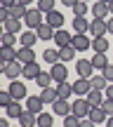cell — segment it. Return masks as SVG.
Wrapping results in <instances>:
<instances>
[{
  "instance_id": "obj_1",
  "label": "cell",
  "mask_w": 113,
  "mask_h": 127,
  "mask_svg": "<svg viewBox=\"0 0 113 127\" xmlns=\"http://www.w3.org/2000/svg\"><path fill=\"white\" fill-rule=\"evenodd\" d=\"M0 71H2L5 78H9V80H17L19 75H24V64L21 61H2L0 64Z\"/></svg>"
},
{
  "instance_id": "obj_2",
  "label": "cell",
  "mask_w": 113,
  "mask_h": 127,
  "mask_svg": "<svg viewBox=\"0 0 113 127\" xmlns=\"http://www.w3.org/2000/svg\"><path fill=\"white\" fill-rule=\"evenodd\" d=\"M24 24L28 26V31H36L38 26L45 24V21H42V12H40L38 7H28V14L24 17Z\"/></svg>"
},
{
  "instance_id": "obj_3",
  "label": "cell",
  "mask_w": 113,
  "mask_h": 127,
  "mask_svg": "<svg viewBox=\"0 0 113 127\" xmlns=\"http://www.w3.org/2000/svg\"><path fill=\"white\" fill-rule=\"evenodd\" d=\"M109 33V21L106 19H92L90 21V35L92 38H104Z\"/></svg>"
},
{
  "instance_id": "obj_4",
  "label": "cell",
  "mask_w": 113,
  "mask_h": 127,
  "mask_svg": "<svg viewBox=\"0 0 113 127\" xmlns=\"http://www.w3.org/2000/svg\"><path fill=\"white\" fill-rule=\"evenodd\" d=\"M50 73H52V80H54L57 85H59V82H66V78H68V68H66V64H64V61L52 64Z\"/></svg>"
},
{
  "instance_id": "obj_5",
  "label": "cell",
  "mask_w": 113,
  "mask_h": 127,
  "mask_svg": "<svg viewBox=\"0 0 113 127\" xmlns=\"http://www.w3.org/2000/svg\"><path fill=\"white\" fill-rule=\"evenodd\" d=\"M90 111H92V104L85 99V96L73 101V113H75L78 118H87V115H90Z\"/></svg>"
},
{
  "instance_id": "obj_6",
  "label": "cell",
  "mask_w": 113,
  "mask_h": 127,
  "mask_svg": "<svg viewBox=\"0 0 113 127\" xmlns=\"http://www.w3.org/2000/svg\"><path fill=\"white\" fill-rule=\"evenodd\" d=\"M75 71H78V78H90L94 73V66H92L90 59H78L75 61Z\"/></svg>"
},
{
  "instance_id": "obj_7",
  "label": "cell",
  "mask_w": 113,
  "mask_h": 127,
  "mask_svg": "<svg viewBox=\"0 0 113 127\" xmlns=\"http://www.w3.org/2000/svg\"><path fill=\"white\" fill-rule=\"evenodd\" d=\"M71 45L75 47L78 52H85V50H90V47H92V40L85 35V33H75V35H73V40H71Z\"/></svg>"
},
{
  "instance_id": "obj_8",
  "label": "cell",
  "mask_w": 113,
  "mask_h": 127,
  "mask_svg": "<svg viewBox=\"0 0 113 127\" xmlns=\"http://www.w3.org/2000/svg\"><path fill=\"white\" fill-rule=\"evenodd\" d=\"M90 90H92L90 78H78V80L73 82V92H75V96H87Z\"/></svg>"
},
{
  "instance_id": "obj_9",
  "label": "cell",
  "mask_w": 113,
  "mask_h": 127,
  "mask_svg": "<svg viewBox=\"0 0 113 127\" xmlns=\"http://www.w3.org/2000/svg\"><path fill=\"white\" fill-rule=\"evenodd\" d=\"M52 108H54V113L61 115V118H66V115L73 113V104H68L66 99H57L54 104H52Z\"/></svg>"
},
{
  "instance_id": "obj_10",
  "label": "cell",
  "mask_w": 113,
  "mask_h": 127,
  "mask_svg": "<svg viewBox=\"0 0 113 127\" xmlns=\"http://www.w3.org/2000/svg\"><path fill=\"white\" fill-rule=\"evenodd\" d=\"M9 94L14 96V101L26 99V85H24V82H19V80H12V82H9Z\"/></svg>"
},
{
  "instance_id": "obj_11",
  "label": "cell",
  "mask_w": 113,
  "mask_h": 127,
  "mask_svg": "<svg viewBox=\"0 0 113 127\" xmlns=\"http://www.w3.org/2000/svg\"><path fill=\"white\" fill-rule=\"evenodd\" d=\"M42 104H45L42 96H38V94H36V96H28V99H26V111L40 115V113H42Z\"/></svg>"
},
{
  "instance_id": "obj_12",
  "label": "cell",
  "mask_w": 113,
  "mask_h": 127,
  "mask_svg": "<svg viewBox=\"0 0 113 127\" xmlns=\"http://www.w3.org/2000/svg\"><path fill=\"white\" fill-rule=\"evenodd\" d=\"M17 61H21V64H33V61H36V52H33V47H19Z\"/></svg>"
},
{
  "instance_id": "obj_13",
  "label": "cell",
  "mask_w": 113,
  "mask_h": 127,
  "mask_svg": "<svg viewBox=\"0 0 113 127\" xmlns=\"http://www.w3.org/2000/svg\"><path fill=\"white\" fill-rule=\"evenodd\" d=\"M71 40H73V35H71L68 31L57 28V33H54V42H57V47H66V45H71Z\"/></svg>"
},
{
  "instance_id": "obj_14",
  "label": "cell",
  "mask_w": 113,
  "mask_h": 127,
  "mask_svg": "<svg viewBox=\"0 0 113 127\" xmlns=\"http://www.w3.org/2000/svg\"><path fill=\"white\" fill-rule=\"evenodd\" d=\"M45 24H50L52 28H59V26H64V14L61 12H57V9H52V12H47L45 14Z\"/></svg>"
},
{
  "instance_id": "obj_15",
  "label": "cell",
  "mask_w": 113,
  "mask_h": 127,
  "mask_svg": "<svg viewBox=\"0 0 113 127\" xmlns=\"http://www.w3.org/2000/svg\"><path fill=\"white\" fill-rule=\"evenodd\" d=\"M36 33H38V40H54V28L50 26V24H42V26H38L36 28Z\"/></svg>"
},
{
  "instance_id": "obj_16",
  "label": "cell",
  "mask_w": 113,
  "mask_h": 127,
  "mask_svg": "<svg viewBox=\"0 0 113 127\" xmlns=\"http://www.w3.org/2000/svg\"><path fill=\"white\" fill-rule=\"evenodd\" d=\"M19 42H21V47H33L38 42V33L36 31H24L19 35Z\"/></svg>"
},
{
  "instance_id": "obj_17",
  "label": "cell",
  "mask_w": 113,
  "mask_h": 127,
  "mask_svg": "<svg viewBox=\"0 0 113 127\" xmlns=\"http://www.w3.org/2000/svg\"><path fill=\"white\" fill-rule=\"evenodd\" d=\"M40 73L42 71H40V66H38L36 61H33V64H24V78H26V80H36Z\"/></svg>"
},
{
  "instance_id": "obj_18",
  "label": "cell",
  "mask_w": 113,
  "mask_h": 127,
  "mask_svg": "<svg viewBox=\"0 0 113 127\" xmlns=\"http://www.w3.org/2000/svg\"><path fill=\"white\" fill-rule=\"evenodd\" d=\"M109 40H106V35L104 38H94V40H92V50H94V54H106V52H109Z\"/></svg>"
},
{
  "instance_id": "obj_19",
  "label": "cell",
  "mask_w": 113,
  "mask_h": 127,
  "mask_svg": "<svg viewBox=\"0 0 113 127\" xmlns=\"http://www.w3.org/2000/svg\"><path fill=\"white\" fill-rule=\"evenodd\" d=\"M73 59H75V47H73V45L59 47V61L68 64V61H73Z\"/></svg>"
},
{
  "instance_id": "obj_20",
  "label": "cell",
  "mask_w": 113,
  "mask_h": 127,
  "mask_svg": "<svg viewBox=\"0 0 113 127\" xmlns=\"http://www.w3.org/2000/svg\"><path fill=\"white\" fill-rule=\"evenodd\" d=\"M92 14H94V19H106V14H111V9H109L106 2H99V0H97V2L92 5Z\"/></svg>"
},
{
  "instance_id": "obj_21",
  "label": "cell",
  "mask_w": 113,
  "mask_h": 127,
  "mask_svg": "<svg viewBox=\"0 0 113 127\" xmlns=\"http://www.w3.org/2000/svg\"><path fill=\"white\" fill-rule=\"evenodd\" d=\"M17 54H19V50H14L12 45H2L0 47V57H2V61H17Z\"/></svg>"
},
{
  "instance_id": "obj_22",
  "label": "cell",
  "mask_w": 113,
  "mask_h": 127,
  "mask_svg": "<svg viewBox=\"0 0 113 127\" xmlns=\"http://www.w3.org/2000/svg\"><path fill=\"white\" fill-rule=\"evenodd\" d=\"M19 125H21V127H36L38 125V115L31 113V111H24L21 118H19Z\"/></svg>"
},
{
  "instance_id": "obj_23",
  "label": "cell",
  "mask_w": 113,
  "mask_h": 127,
  "mask_svg": "<svg viewBox=\"0 0 113 127\" xmlns=\"http://www.w3.org/2000/svg\"><path fill=\"white\" fill-rule=\"evenodd\" d=\"M57 94H59V99H71V94H75V92H73V85L71 82H59L57 85Z\"/></svg>"
},
{
  "instance_id": "obj_24",
  "label": "cell",
  "mask_w": 113,
  "mask_h": 127,
  "mask_svg": "<svg viewBox=\"0 0 113 127\" xmlns=\"http://www.w3.org/2000/svg\"><path fill=\"white\" fill-rule=\"evenodd\" d=\"M26 14H28V7L21 5V2H14L12 7H9V17H14V19H24Z\"/></svg>"
},
{
  "instance_id": "obj_25",
  "label": "cell",
  "mask_w": 113,
  "mask_h": 127,
  "mask_svg": "<svg viewBox=\"0 0 113 127\" xmlns=\"http://www.w3.org/2000/svg\"><path fill=\"white\" fill-rule=\"evenodd\" d=\"M73 28L75 33H90V21L85 17H73Z\"/></svg>"
},
{
  "instance_id": "obj_26",
  "label": "cell",
  "mask_w": 113,
  "mask_h": 127,
  "mask_svg": "<svg viewBox=\"0 0 113 127\" xmlns=\"http://www.w3.org/2000/svg\"><path fill=\"white\" fill-rule=\"evenodd\" d=\"M5 111H7V118H12V120H19V118H21V113H24V108H21L19 101H12Z\"/></svg>"
},
{
  "instance_id": "obj_27",
  "label": "cell",
  "mask_w": 113,
  "mask_h": 127,
  "mask_svg": "<svg viewBox=\"0 0 113 127\" xmlns=\"http://www.w3.org/2000/svg\"><path fill=\"white\" fill-rule=\"evenodd\" d=\"M87 118H90V120H94V123L99 125V123H104L109 115L104 113V108H101V106H92V111H90V115H87Z\"/></svg>"
},
{
  "instance_id": "obj_28",
  "label": "cell",
  "mask_w": 113,
  "mask_h": 127,
  "mask_svg": "<svg viewBox=\"0 0 113 127\" xmlns=\"http://www.w3.org/2000/svg\"><path fill=\"white\" fill-rule=\"evenodd\" d=\"M85 99L90 101L92 106H101V104H104V92H99V90H90Z\"/></svg>"
},
{
  "instance_id": "obj_29",
  "label": "cell",
  "mask_w": 113,
  "mask_h": 127,
  "mask_svg": "<svg viewBox=\"0 0 113 127\" xmlns=\"http://www.w3.org/2000/svg\"><path fill=\"white\" fill-rule=\"evenodd\" d=\"M40 96H42V101H45V104H54V101L59 99L57 87H45V90L40 92Z\"/></svg>"
},
{
  "instance_id": "obj_30",
  "label": "cell",
  "mask_w": 113,
  "mask_h": 127,
  "mask_svg": "<svg viewBox=\"0 0 113 127\" xmlns=\"http://www.w3.org/2000/svg\"><path fill=\"white\" fill-rule=\"evenodd\" d=\"M5 26V33H14V35H17L19 33V26H21V19H14V17H9L7 21L2 24Z\"/></svg>"
},
{
  "instance_id": "obj_31",
  "label": "cell",
  "mask_w": 113,
  "mask_h": 127,
  "mask_svg": "<svg viewBox=\"0 0 113 127\" xmlns=\"http://www.w3.org/2000/svg\"><path fill=\"white\" fill-rule=\"evenodd\" d=\"M90 82H92V90H99V92H104L106 87L111 85V82L106 80L104 75H94V78H90Z\"/></svg>"
},
{
  "instance_id": "obj_32",
  "label": "cell",
  "mask_w": 113,
  "mask_h": 127,
  "mask_svg": "<svg viewBox=\"0 0 113 127\" xmlns=\"http://www.w3.org/2000/svg\"><path fill=\"white\" fill-rule=\"evenodd\" d=\"M42 59H45L47 64H57L59 61V47H57V50H54V47L45 50V52H42Z\"/></svg>"
},
{
  "instance_id": "obj_33",
  "label": "cell",
  "mask_w": 113,
  "mask_h": 127,
  "mask_svg": "<svg viewBox=\"0 0 113 127\" xmlns=\"http://www.w3.org/2000/svg\"><path fill=\"white\" fill-rule=\"evenodd\" d=\"M36 82H38L40 90H45V87H50V82H54V80H52V73H45V71H42L40 75L36 78Z\"/></svg>"
},
{
  "instance_id": "obj_34",
  "label": "cell",
  "mask_w": 113,
  "mask_h": 127,
  "mask_svg": "<svg viewBox=\"0 0 113 127\" xmlns=\"http://www.w3.org/2000/svg\"><path fill=\"white\" fill-rule=\"evenodd\" d=\"M92 66L99 68V71H104V68L109 66V59H106V54H94V59H92Z\"/></svg>"
},
{
  "instance_id": "obj_35",
  "label": "cell",
  "mask_w": 113,
  "mask_h": 127,
  "mask_svg": "<svg viewBox=\"0 0 113 127\" xmlns=\"http://www.w3.org/2000/svg\"><path fill=\"white\" fill-rule=\"evenodd\" d=\"M90 9H92V7H90V5H87V2H85V0H80V2H78V5H75V7H73V14H75V17H85V14H87V12H90Z\"/></svg>"
},
{
  "instance_id": "obj_36",
  "label": "cell",
  "mask_w": 113,
  "mask_h": 127,
  "mask_svg": "<svg viewBox=\"0 0 113 127\" xmlns=\"http://www.w3.org/2000/svg\"><path fill=\"white\" fill-rule=\"evenodd\" d=\"M80 120H82V118H78L75 113H71V115L64 118V127H80Z\"/></svg>"
},
{
  "instance_id": "obj_37",
  "label": "cell",
  "mask_w": 113,
  "mask_h": 127,
  "mask_svg": "<svg viewBox=\"0 0 113 127\" xmlns=\"http://www.w3.org/2000/svg\"><path fill=\"white\" fill-rule=\"evenodd\" d=\"M38 9H40L42 14L52 12V9H54V0H38Z\"/></svg>"
},
{
  "instance_id": "obj_38",
  "label": "cell",
  "mask_w": 113,
  "mask_h": 127,
  "mask_svg": "<svg viewBox=\"0 0 113 127\" xmlns=\"http://www.w3.org/2000/svg\"><path fill=\"white\" fill-rule=\"evenodd\" d=\"M52 123H54V120H52L50 113H40L38 115V127H52Z\"/></svg>"
},
{
  "instance_id": "obj_39",
  "label": "cell",
  "mask_w": 113,
  "mask_h": 127,
  "mask_svg": "<svg viewBox=\"0 0 113 127\" xmlns=\"http://www.w3.org/2000/svg\"><path fill=\"white\" fill-rule=\"evenodd\" d=\"M12 101H14V96L9 94V90H7V92H0V106H5V108H7Z\"/></svg>"
},
{
  "instance_id": "obj_40",
  "label": "cell",
  "mask_w": 113,
  "mask_h": 127,
  "mask_svg": "<svg viewBox=\"0 0 113 127\" xmlns=\"http://www.w3.org/2000/svg\"><path fill=\"white\" fill-rule=\"evenodd\" d=\"M2 45H17V35L14 33H2Z\"/></svg>"
},
{
  "instance_id": "obj_41",
  "label": "cell",
  "mask_w": 113,
  "mask_h": 127,
  "mask_svg": "<svg viewBox=\"0 0 113 127\" xmlns=\"http://www.w3.org/2000/svg\"><path fill=\"white\" fill-rule=\"evenodd\" d=\"M101 108H104V113H106V115H113V101H111V99H104Z\"/></svg>"
},
{
  "instance_id": "obj_42",
  "label": "cell",
  "mask_w": 113,
  "mask_h": 127,
  "mask_svg": "<svg viewBox=\"0 0 113 127\" xmlns=\"http://www.w3.org/2000/svg\"><path fill=\"white\" fill-rule=\"evenodd\" d=\"M101 75H104L109 82H113V64H109V66H106L104 71H101Z\"/></svg>"
},
{
  "instance_id": "obj_43",
  "label": "cell",
  "mask_w": 113,
  "mask_h": 127,
  "mask_svg": "<svg viewBox=\"0 0 113 127\" xmlns=\"http://www.w3.org/2000/svg\"><path fill=\"white\" fill-rule=\"evenodd\" d=\"M80 127H97V123H94V120H90V118H82L80 120Z\"/></svg>"
},
{
  "instance_id": "obj_44",
  "label": "cell",
  "mask_w": 113,
  "mask_h": 127,
  "mask_svg": "<svg viewBox=\"0 0 113 127\" xmlns=\"http://www.w3.org/2000/svg\"><path fill=\"white\" fill-rule=\"evenodd\" d=\"M104 96H106V99H111V101H113V82H111V85H109V87L104 90Z\"/></svg>"
},
{
  "instance_id": "obj_45",
  "label": "cell",
  "mask_w": 113,
  "mask_h": 127,
  "mask_svg": "<svg viewBox=\"0 0 113 127\" xmlns=\"http://www.w3.org/2000/svg\"><path fill=\"white\" fill-rule=\"evenodd\" d=\"M61 2L66 5V7H71V9H73V7H75L78 2H80V0H61Z\"/></svg>"
},
{
  "instance_id": "obj_46",
  "label": "cell",
  "mask_w": 113,
  "mask_h": 127,
  "mask_svg": "<svg viewBox=\"0 0 113 127\" xmlns=\"http://www.w3.org/2000/svg\"><path fill=\"white\" fill-rule=\"evenodd\" d=\"M0 2H2V7H12V5L17 2V0H0Z\"/></svg>"
},
{
  "instance_id": "obj_47",
  "label": "cell",
  "mask_w": 113,
  "mask_h": 127,
  "mask_svg": "<svg viewBox=\"0 0 113 127\" xmlns=\"http://www.w3.org/2000/svg\"><path fill=\"white\" fill-rule=\"evenodd\" d=\"M106 127H113V115H109V118H106Z\"/></svg>"
},
{
  "instance_id": "obj_48",
  "label": "cell",
  "mask_w": 113,
  "mask_h": 127,
  "mask_svg": "<svg viewBox=\"0 0 113 127\" xmlns=\"http://www.w3.org/2000/svg\"><path fill=\"white\" fill-rule=\"evenodd\" d=\"M109 33H113V17L109 19Z\"/></svg>"
},
{
  "instance_id": "obj_49",
  "label": "cell",
  "mask_w": 113,
  "mask_h": 127,
  "mask_svg": "<svg viewBox=\"0 0 113 127\" xmlns=\"http://www.w3.org/2000/svg\"><path fill=\"white\" fill-rule=\"evenodd\" d=\"M17 2H21V5H26V7H28V5H31L33 0H17Z\"/></svg>"
},
{
  "instance_id": "obj_50",
  "label": "cell",
  "mask_w": 113,
  "mask_h": 127,
  "mask_svg": "<svg viewBox=\"0 0 113 127\" xmlns=\"http://www.w3.org/2000/svg\"><path fill=\"white\" fill-rule=\"evenodd\" d=\"M0 127H9V123L7 120H0Z\"/></svg>"
},
{
  "instance_id": "obj_51",
  "label": "cell",
  "mask_w": 113,
  "mask_h": 127,
  "mask_svg": "<svg viewBox=\"0 0 113 127\" xmlns=\"http://www.w3.org/2000/svg\"><path fill=\"white\" fill-rule=\"evenodd\" d=\"M109 9H111V14H113V0H111V2H109Z\"/></svg>"
},
{
  "instance_id": "obj_52",
  "label": "cell",
  "mask_w": 113,
  "mask_h": 127,
  "mask_svg": "<svg viewBox=\"0 0 113 127\" xmlns=\"http://www.w3.org/2000/svg\"><path fill=\"white\" fill-rule=\"evenodd\" d=\"M99 2H106V5H109V2H111V0H99Z\"/></svg>"
},
{
  "instance_id": "obj_53",
  "label": "cell",
  "mask_w": 113,
  "mask_h": 127,
  "mask_svg": "<svg viewBox=\"0 0 113 127\" xmlns=\"http://www.w3.org/2000/svg\"><path fill=\"white\" fill-rule=\"evenodd\" d=\"M85 2H90V0H85Z\"/></svg>"
},
{
  "instance_id": "obj_54",
  "label": "cell",
  "mask_w": 113,
  "mask_h": 127,
  "mask_svg": "<svg viewBox=\"0 0 113 127\" xmlns=\"http://www.w3.org/2000/svg\"><path fill=\"white\" fill-rule=\"evenodd\" d=\"M19 127H21V125H19Z\"/></svg>"
},
{
  "instance_id": "obj_55",
  "label": "cell",
  "mask_w": 113,
  "mask_h": 127,
  "mask_svg": "<svg viewBox=\"0 0 113 127\" xmlns=\"http://www.w3.org/2000/svg\"><path fill=\"white\" fill-rule=\"evenodd\" d=\"M36 127H38V125H36Z\"/></svg>"
}]
</instances>
